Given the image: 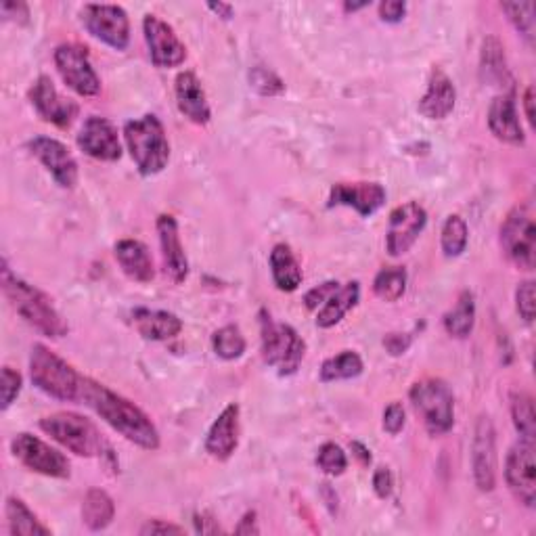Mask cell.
I'll use <instances>...</instances> for the list:
<instances>
[{
    "label": "cell",
    "instance_id": "cell-11",
    "mask_svg": "<svg viewBox=\"0 0 536 536\" xmlns=\"http://www.w3.org/2000/svg\"><path fill=\"white\" fill-rule=\"evenodd\" d=\"M82 24L93 38L116 51H126L130 42V21L118 5H84Z\"/></svg>",
    "mask_w": 536,
    "mask_h": 536
},
{
    "label": "cell",
    "instance_id": "cell-43",
    "mask_svg": "<svg viewBox=\"0 0 536 536\" xmlns=\"http://www.w3.org/2000/svg\"><path fill=\"white\" fill-rule=\"evenodd\" d=\"M21 375L11 367L3 369V411H7L21 392Z\"/></svg>",
    "mask_w": 536,
    "mask_h": 536
},
{
    "label": "cell",
    "instance_id": "cell-15",
    "mask_svg": "<svg viewBox=\"0 0 536 536\" xmlns=\"http://www.w3.org/2000/svg\"><path fill=\"white\" fill-rule=\"evenodd\" d=\"M507 486L520 503L534 507L536 501V465H534V442L520 440L507 455L505 461Z\"/></svg>",
    "mask_w": 536,
    "mask_h": 536
},
{
    "label": "cell",
    "instance_id": "cell-12",
    "mask_svg": "<svg viewBox=\"0 0 536 536\" xmlns=\"http://www.w3.org/2000/svg\"><path fill=\"white\" fill-rule=\"evenodd\" d=\"M11 451L21 465H26L36 474L59 480L70 478V461L32 434H17L11 440Z\"/></svg>",
    "mask_w": 536,
    "mask_h": 536
},
{
    "label": "cell",
    "instance_id": "cell-1",
    "mask_svg": "<svg viewBox=\"0 0 536 536\" xmlns=\"http://www.w3.org/2000/svg\"><path fill=\"white\" fill-rule=\"evenodd\" d=\"M105 423H109L128 442L141 446L145 451L160 449V432L155 423L128 398L111 392L107 386L84 377L82 398Z\"/></svg>",
    "mask_w": 536,
    "mask_h": 536
},
{
    "label": "cell",
    "instance_id": "cell-25",
    "mask_svg": "<svg viewBox=\"0 0 536 536\" xmlns=\"http://www.w3.org/2000/svg\"><path fill=\"white\" fill-rule=\"evenodd\" d=\"M457 103V91L453 80L446 76L438 67L428 82V91L419 101V114L426 116L428 120H444L453 114Z\"/></svg>",
    "mask_w": 536,
    "mask_h": 536
},
{
    "label": "cell",
    "instance_id": "cell-47",
    "mask_svg": "<svg viewBox=\"0 0 536 536\" xmlns=\"http://www.w3.org/2000/svg\"><path fill=\"white\" fill-rule=\"evenodd\" d=\"M143 536H153V534H185V528L170 524V522H162V520H149L143 528H141Z\"/></svg>",
    "mask_w": 536,
    "mask_h": 536
},
{
    "label": "cell",
    "instance_id": "cell-35",
    "mask_svg": "<svg viewBox=\"0 0 536 536\" xmlns=\"http://www.w3.org/2000/svg\"><path fill=\"white\" fill-rule=\"evenodd\" d=\"M245 338L235 325H225L212 335V348L218 359L222 361H237L245 352Z\"/></svg>",
    "mask_w": 536,
    "mask_h": 536
},
{
    "label": "cell",
    "instance_id": "cell-7",
    "mask_svg": "<svg viewBox=\"0 0 536 536\" xmlns=\"http://www.w3.org/2000/svg\"><path fill=\"white\" fill-rule=\"evenodd\" d=\"M40 430L80 457H103L109 444L91 419L78 413H55L40 421Z\"/></svg>",
    "mask_w": 536,
    "mask_h": 536
},
{
    "label": "cell",
    "instance_id": "cell-5",
    "mask_svg": "<svg viewBox=\"0 0 536 536\" xmlns=\"http://www.w3.org/2000/svg\"><path fill=\"white\" fill-rule=\"evenodd\" d=\"M260 338L262 359L279 375H294L306 354V344L300 333L287 323H277L266 310H260Z\"/></svg>",
    "mask_w": 536,
    "mask_h": 536
},
{
    "label": "cell",
    "instance_id": "cell-39",
    "mask_svg": "<svg viewBox=\"0 0 536 536\" xmlns=\"http://www.w3.org/2000/svg\"><path fill=\"white\" fill-rule=\"evenodd\" d=\"M317 465L327 476H342L348 467V457L342 451V446H338L335 442H325L319 449Z\"/></svg>",
    "mask_w": 536,
    "mask_h": 536
},
{
    "label": "cell",
    "instance_id": "cell-51",
    "mask_svg": "<svg viewBox=\"0 0 536 536\" xmlns=\"http://www.w3.org/2000/svg\"><path fill=\"white\" fill-rule=\"evenodd\" d=\"M350 449H352L354 457L361 461V465H371V453L365 449V446L361 442H352Z\"/></svg>",
    "mask_w": 536,
    "mask_h": 536
},
{
    "label": "cell",
    "instance_id": "cell-4",
    "mask_svg": "<svg viewBox=\"0 0 536 536\" xmlns=\"http://www.w3.org/2000/svg\"><path fill=\"white\" fill-rule=\"evenodd\" d=\"M30 375L38 390L63 402L82 398L84 377L47 346L36 344L30 356Z\"/></svg>",
    "mask_w": 536,
    "mask_h": 536
},
{
    "label": "cell",
    "instance_id": "cell-22",
    "mask_svg": "<svg viewBox=\"0 0 536 536\" xmlns=\"http://www.w3.org/2000/svg\"><path fill=\"white\" fill-rule=\"evenodd\" d=\"M488 128L495 137L509 145H524V130L518 120L516 109V93L513 88L507 93H501L493 99L488 109Z\"/></svg>",
    "mask_w": 536,
    "mask_h": 536
},
{
    "label": "cell",
    "instance_id": "cell-21",
    "mask_svg": "<svg viewBox=\"0 0 536 536\" xmlns=\"http://www.w3.org/2000/svg\"><path fill=\"white\" fill-rule=\"evenodd\" d=\"M155 229L160 235V248L164 271L174 283H183L189 277V260L185 256L181 235H178V222L170 214H162L155 222Z\"/></svg>",
    "mask_w": 536,
    "mask_h": 536
},
{
    "label": "cell",
    "instance_id": "cell-54",
    "mask_svg": "<svg viewBox=\"0 0 536 536\" xmlns=\"http://www.w3.org/2000/svg\"><path fill=\"white\" fill-rule=\"evenodd\" d=\"M365 7H369V3H361V5H354V3H346V5H344V9H346L348 13H350V11L354 13V11H359V9H365Z\"/></svg>",
    "mask_w": 536,
    "mask_h": 536
},
{
    "label": "cell",
    "instance_id": "cell-53",
    "mask_svg": "<svg viewBox=\"0 0 536 536\" xmlns=\"http://www.w3.org/2000/svg\"><path fill=\"white\" fill-rule=\"evenodd\" d=\"M524 109H526V118L530 124H534V88L528 86L524 93Z\"/></svg>",
    "mask_w": 536,
    "mask_h": 536
},
{
    "label": "cell",
    "instance_id": "cell-29",
    "mask_svg": "<svg viewBox=\"0 0 536 536\" xmlns=\"http://www.w3.org/2000/svg\"><path fill=\"white\" fill-rule=\"evenodd\" d=\"M271 273L277 289L292 294L302 285V268L292 252V248L285 243H277L271 252Z\"/></svg>",
    "mask_w": 536,
    "mask_h": 536
},
{
    "label": "cell",
    "instance_id": "cell-8",
    "mask_svg": "<svg viewBox=\"0 0 536 536\" xmlns=\"http://www.w3.org/2000/svg\"><path fill=\"white\" fill-rule=\"evenodd\" d=\"M361 285L350 281L346 285L338 281H325L312 287L304 296V304L308 310L317 312V327L329 329L338 325L348 312L359 304Z\"/></svg>",
    "mask_w": 536,
    "mask_h": 536
},
{
    "label": "cell",
    "instance_id": "cell-48",
    "mask_svg": "<svg viewBox=\"0 0 536 536\" xmlns=\"http://www.w3.org/2000/svg\"><path fill=\"white\" fill-rule=\"evenodd\" d=\"M0 13H3V17L7 19H21L26 21L30 17V11H28V5L24 3H13V0H5L3 5H0Z\"/></svg>",
    "mask_w": 536,
    "mask_h": 536
},
{
    "label": "cell",
    "instance_id": "cell-19",
    "mask_svg": "<svg viewBox=\"0 0 536 536\" xmlns=\"http://www.w3.org/2000/svg\"><path fill=\"white\" fill-rule=\"evenodd\" d=\"M34 158L47 168L55 181L65 187L72 189L78 183V162L72 155V151L67 149L61 141L51 139V137H36L28 143Z\"/></svg>",
    "mask_w": 536,
    "mask_h": 536
},
{
    "label": "cell",
    "instance_id": "cell-42",
    "mask_svg": "<svg viewBox=\"0 0 536 536\" xmlns=\"http://www.w3.org/2000/svg\"><path fill=\"white\" fill-rule=\"evenodd\" d=\"M405 423H407V413H405V407H402L400 402H392V405L386 407V411H384V430L390 436H396V434H400L402 430H405Z\"/></svg>",
    "mask_w": 536,
    "mask_h": 536
},
{
    "label": "cell",
    "instance_id": "cell-28",
    "mask_svg": "<svg viewBox=\"0 0 536 536\" xmlns=\"http://www.w3.org/2000/svg\"><path fill=\"white\" fill-rule=\"evenodd\" d=\"M480 78L490 86H509L511 88V74L505 59V49L497 36H488L482 42V55H480Z\"/></svg>",
    "mask_w": 536,
    "mask_h": 536
},
{
    "label": "cell",
    "instance_id": "cell-32",
    "mask_svg": "<svg viewBox=\"0 0 536 536\" xmlns=\"http://www.w3.org/2000/svg\"><path fill=\"white\" fill-rule=\"evenodd\" d=\"M7 522H9V530L11 534H19V536H47L51 534V528L42 526L40 520L30 511V507L17 499V497H9L7 499Z\"/></svg>",
    "mask_w": 536,
    "mask_h": 536
},
{
    "label": "cell",
    "instance_id": "cell-14",
    "mask_svg": "<svg viewBox=\"0 0 536 536\" xmlns=\"http://www.w3.org/2000/svg\"><path fill=\"white\" fill-rule=\"evenodd\" d=\"M497 432L490 417L482 415L476 423L472 440V472L474 482L482 493H490L497 486Z\"/></svg>",
    "mask_w": 536,
    "mask_h": 536
},
{
    "label": "cell",
    "instance_id": "cell-23",
    "mask_svg": "<svg viewBox=\"0 0 536 536\" xmlns=\"http://www.w3.org/2000/svg\"><path fill=\"white\" fill-rule=\"evenodd\" d=\"M174 95L178 109H181V114L187 120H191L197 126H206L210 122L212 111L208 105L206 91L193 72H183L176 76Z\"/></svg>",
    "mask_w": 536,
    "mask_h": 536
},
{
    "label": "cell",
    "instance_id": "cell-44",
    "mask_svg": "<svg viewBox=\"0 0 536 536\" xmlns=\"http://www.w3.org/2000/svg\"><path fill=\"white\" fill-rule=\"evenodd\" d=\"M394 488V478L388 467H377L373 474V490L379 499H388L392 495Z\"/></svg>",
    "mask_w": 536,
    "mask_h": 536
},
{
    "label": "cell",
    "instance_id": "cell-45",
    "mask_svg": "<svg viewBox=\"0 0 536 536\" xmlns=\"http://www.w3.org/2000/svg\"><path fill=\"white\" fill-rule=\"evenodd\" d=\"M413 344V335L411 333H388L384 338V348L392 356L405 354Z\"/></svg>",
    "mask_w": 536,
    "mask_h": 536
},
{
    "label": "cell",
    "instance_id": "cell-24",
    "mask_svg": "<svg viewBox=\"0 0 536 536\" xmlns=\"http://www.w3.org/2000/svg\"><path fill=\"white\" fill-rule=\"evenodd\" d=\"M239 444V405H229L212 423L206 436V451L218 461H227L233 457Z\"/></svg>",
    "mask_w": 536,
    "mask_h": 536
},
{
    "label": "cell",
    "instance_id": "cell-3",
    "mask_svg": "<svg viewBox=\"0 0 536 536\" xmlns=\"http://www.w3.org/2000/svg\"><path fill=\"white\" fill-rule=\"evenodd\" d=\"M124 139L134 164L143 176L160 174L168 166L170 143L158 116L147 114L139 120L126 122Z\"/></svg>",
    "mask_w": 536,
    "mask_h": 536
},
{
    "label": "cell",
    "instance_id": "cell-36",
    "mask_svg": "<svg viewBox=\"0 0 536 536\" xmlns=\"http://www.w3.org/2000/svg\"><path fill=\"white\" fill-rule=\"evenodd\" d=\"M511 417H513V423H516V430L520 432L522 440L534 442L536 415H534V402L530 394L516 392L511 396Z\"/></svg>",
    "mask_w": 536,
    "mask_h": 536
},
{
    "label": "cell",
    "instance_id": "cell-46",
    "mask_svg": "<svg viewBox=\"0 0 536 536\" xmlns=\"http://www.w3.org/2000/svg\"><path fill=\"white\" fill-rule=\"evenodd\" d=\"M407 13V5L400 3V0H386V3L379 5V17L386 24H398V21L405 19Z\"/></svg>",
    "mask_w": 536,
    "mask_h": 536
},
{
    "label": "cell",
    "instance_id": "cell-31",
    "mask_svg": "<svg viewBox=\"0 0 536 536\" xmlns=\"http://www.w3.org/2000/svg\"><path fill=\"white\" fill-rule=\"evenodd\" d=\"M476 298L472 292H463L451 312L444 315V329L457 340H465L474 331Z\"/></svg>",
    "mask_w": 536,
    "mask_h": 536
},
{
    "label": "cell",
    "instance_id": "cell-27",
    "mask_svg": "<svg viewBox=\"0 0 536 536\" xmlns=\"http://www.w3.org/2000/svg\"><path fill=\"white\" fill-rule=\"evenodd\" d=\"M116 260L126 277L137 283H149L155 275L153 260L147 245L137 239H122L116 243Z\"/></svg>",
    "mask_w": 536,
    "mask_h": 536
},
{
    "label": "cell",
    "instance_id": "cell-41",
    "mask_svg": "<svg viewBox=\"0 0 536 536\" xmlns=\"http://www.w3.org/2000/svg\"><path fill=\"white\" fill-rule=\"evenodd\" d=\"M516 306H518L520 317H522L526 323H532V321H534L536 294H534V283H532V281H524V283L518 287V292H516Z\"/></svg>",
    "mask_w": 536,
    "mask_h": 536
},
{
    "label": "cell",
    "instance_id": "cell-49",
    "mask_svg": "<svg viewBox=\"0 0 536 536\" xmlns=\"http://www.w3.org/2000/svg\"><path fill=\"white\" fill-rule=\"evenodd\" d=\"M193 522H195V530L201 532V534H216V532H222L220 526H218L210 516H206V513H204V516H195Z\"/></svg>",
    "mask_w": 536,
    "mask_h": 536
},
{
    "label": "cell",
    "instance_id": "cell-16",
    "mask_svg": "<svg viewBox=\"0 0 536 536\" xmlns=\"http://www.w3.org/2000/svg\"><path fill=\"white\" fill-rule=\"evenodd\" d=\"M30 101L38 116L57 128H70L78 118V105L72 99L59 95L49 76H40L30 88Z\"/></svg>",
    "mask_w": 536,
    "mask_h": 536
},
{
    "label": "cell",
    "instance_id": "cell-9",
    "mask_svg": "<svg viewBox=\"0 0 536 536\" xmlns=\"http://www.w3.org/2000/svg\"><path fill=\"white\" fill-rule=\"evenodd\" d=\"M505 256L522 271H532L536 262V227L528 206L513 208L501 227Z\"/></svg>",
    "mask_w": 536,
    "mask_h": 536
},
{
    "label": "cell",
    "instance_id": "cell-33",
    "mask_svg": "<svg viewBox=\"0 0 536 536\" xmlns=\"http://www.w3.org/2000/svg\"><path fill=\"white\" fill-rule=\"evenodd\" d=\"M363 373V359L352 350H344L331 356L321 365V382H340V379H354Z\"/></svg>",
    "mask_w": 536,
    "mask_h": 536
},
{
    "label": "cell",
    "instance_id": "cell-20",
    "mask_svg": "<svg viewBox=\"0 0 536 536\" xmlns=\"http://www.w3.org/2000/svg\"><path fill=\"white\" fill-rule=\"evenodd\" d=\"M386 204V189L379 183H338L331 187L329 208L348 206L361 216H371Z\"/></svg>",
    "mask_w": 536,
    "mask_h": 536
},
{
    "label": "cell",
    "instance_id": "cell-26",
    "mask_svg": "<svg viewBox=\"0 0 536 536\" xmlns=\"http://www.w3.org/2000/svg\"><path fill=\"white\" fill-rule=\"evenodd\" d=\"M132 323L145 340L168 342L183 331V321L168 310L137 308L132 312Z\"/></svg>",
    "mask_w": 536,
    "mask_h": 536
},
{
    "label": "cell",
    "instance_id": "cell-17",
    "mask_svg": "<svg viewBox=\"0 0 536 536\" xmlns=\"http://www.w3.org/2000/svg\"><path fill=\"white\" fill-rule=\"evenodd\" d=\"M143 32L153 65L176 67L185 63L187 59L185 44L174 34L172 26H168L158 15H145Z\"/></svg>",
    "mask_w": 536,
    "mask_h": 536
},
{
    "label": "cell",
    "instance_id": "cell-52",
    "mask_svg": "<svg viewBox=\"0 0 536 536\" xmlns=\"http://www.w3.org/2000/svg\"><path fill=\"white\" fill-rule=\"evenodd\" d=\"M208 9L210 11H214L218 17H222V19H233V13H235V9L231 7V5H227V3H210L208 5Z\"/></svg>",
    "mask_w": 536,
    "mask_h": 536
},
{
    "label": "cell",
    "instance_id": "cell-38",
    "mask_svg": "<svg viewBox=\"0 0 536 536\" xmlns=\"http://www.w3.org/2000/svg\"><path fill=\"white\" fill-rule=\"evenodd\" d=\"M501 9L507 13L513 28H516L532 47L534 44V5L532 3H503Z\"/></svg>",
    "mask_w": 536,
    "mask_h": 536
},
{
    "label": "cell",
    "instance_id": "cell-13",
    "mask_svg": "<svg viewBox=\"0 0 536 536\" xmlns=\"http://www.w3.org/2000/svg\"><path fill=\"white\" fill-rule=\"evenodd\" d=\"M428 225V212L417 201H409L392 210L388 220V233H386V250L390 256L398 258L407 254L419 235Z\"/></svg>",
    "mask_w": 536,
    "mask_h": 536
},
{
    "label": "cell",
    "instance_id": "cell-2",
    "mask_svg": "<svg viewBox=\"0 0 536 536\" xmlns=\"http://www.w3.org/2000/svg\"><path fill=\"white\" fill-rule=\"evenodd\" d=\"M0 283H3L5 298L21 319L47 338H63L67 323L53 306L51 298L32 283L17 277L7 260H3V268H0Z\"/></svg>",
    "mask_w": 536,
    "mask_h": 536
},
{
    "label": "cell",
    "instance_id": "cell-40",
    "mask_svg": "<svg viewBox=\"0 0 536 536\" xmlns=\"http://www.w3.org/2000/svg\"><path fill=\"white\" fill-rule=\"evenodd\" d=\"M250 86L262 97H277V95H281L285 91L283 80L273 70H268V67H264V65L252 67Z\"/></svg>",
    "mask_w": 536,
    "mask_h": 536
},
{
    "label": "cell",
    "instance_id": "cell-30",
    "mask_svg": "<svg viewBox=\"0 0 536 536\" xmlns=\"http://www.w3.org/2000/svg\"><path fill=\"white\" fill-rule=\"evenodd\" d=\"M116 516V505L105 490L91 488L82 501V522L88 530H105Z\"/></svg>",
    "mask_w": 536,
    "mask_h": 536
},
{
    "label": "cell",
    "instance_id": "cell-37",
    "mask_svg": "<svg viewBox=\"0 0 536 536\" xmlns=\"http://www.w3.org/2000/svg\"><path fill=\"white\" fill-rule=\"evenodd\" d=\"M467 237H469V231H467V225L465 220L461 216H449L444 222L442 227V252L446 258H457L465 252L467 248Z\"/></svg>",
    "mask_w": 536,
    "mask_h": 536
},
{
    "label": "cell",
    "instance_id": "cell-50",
    "mask_svg": "<svg viewBox=\"0 0 536 536\" xmlns=\"http://www.w3.org/2000/svg\"><path fill=\"white\" fill-rule=\"evenodd\" d=\"M237 534H258V526H256V513L254 511H248L243 516V520L239 522V526L235 528Z\"/></svg>",
    "mask_w": 536,
    "mask_h": 536
},
{
    "label": "cell",
    "instance_id": "cell-18",
    "mask_svg": "<svg viewBox=\"0 0 536 536\" xmlns=\"http://www.w3.org/2000/svg\"><path fill=\"white\" fill-rule=\"evenodd\" d=\"M78 147L99 162H118L122 158V143L118 130L105 118H86L78 132Z\"/></svg>",
    "mask_w": 536,
    "mask_h": 536
},
{
    "label": "cell",
    "instance_id": "cell-34",
    "mask_svg": "<svg viewBox=\"0 0 536 536\" xmlns=\"http://www.w3.org/2000/svg\"><path fill=\"white\" fill-rule=\"evenodd\" d=\"M373 292L384 302H398L407 292V271L402 266H386L373 281Z\"/></svg>",
    "mask_w": 536,
    "mask_h": 536
},
{
    "label": "cell",
    "instance_id": "cell-6",
    "mask_svg": "<svg viewBox=\"0 0 536 536\" xmlns=\"http://www.w3.org/2000/svg\"><path fill=\"white\" fill-rule=\"evenodd\" d=\"M411 405L421 417L423 428L432 436L449 434L455 426V396L449 384L430 377L417 382L411 392Z\"/></svg>",
    "mask_w": 536,
    "mask_h": 536
},
{
    "label": "cell",
    "instance_id": "cell-10",
    "mask_svg": "<svg viewBox=\"0 0 536 536\" xmlns=\"http://www.w3.org/2000/svg\"><path fill=\"white\" fill-rule=\"evenodd\" d=\"M55 67L61 80L80 97H97L101 93V80L80 44H61L55 51Z\"/></svg>",
    "mask_w": 536,
    "mask_h": 536
}]
</instances>
